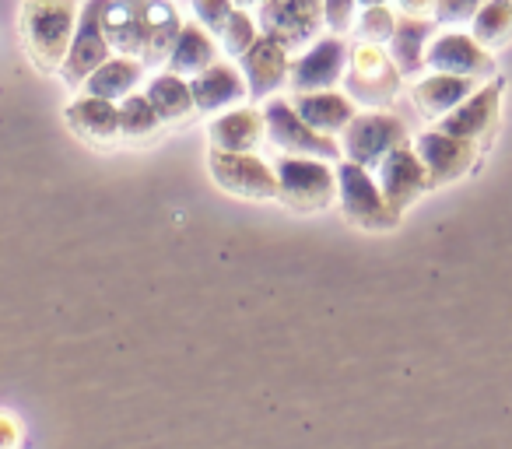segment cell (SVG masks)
Here are the masks:
<instances>
[{"label":"cell","instance_id":"484cf974","mask_svg":"<svg viewBox=\"0 0 512 449\" xmlns=\"http://www.w3.org/2000/svg\"><path fill=\"white\" fill-rule=\"evenodd\" d=\"M183 18H179L176 4L169 0H148V43H144L141 60L144 64H165L176 46L179 32H183Z\"/></svg>","mask_w":512,"mask_h":449},{"label":"cell","instance_id":"4dcf8cb0","mask_svg":"<svg viewBox=\"0 0 512 449\" xmlns=\"http://www.w3.org/2000/svg\"><path fill=\"white\" fill-rule=\"evenodd\" d=\"M484 0H435L432 18L435 25H446V29H460V25H470L474 15L481 11Z\"/></svg>","mask_w":512,"mask_h":449},{"label":"cell","instance_id":"2e32d148","mask_svg":"<svg viewBox=\"0 0 512 449\" xmlns=\"http://www.w3.org/2000/svg\"><path fill=\"white\" fill-rule=\"evenodd\" d=\"M64 120L74 137H81L92 148H116L120 137V102L99 99V95H81L64 109Z\"/></svg>","mask_w":512,"mask_h":449},{"label":"cell","instance_id":"277c9868","mask_svg":"<svg viewBox=\"0 0 512 449\" xmlns=\"http://www.w3.org/2000/svg\"><path fill=\"white\" fill-rule=\"evenodd\" d=\"M344 81H348V95L355 102H362V106H369V109H383L397 99L404 74H400V67L393 64V57L383 46L358 43L355 50H351Z\"/></svg>","mask_w":512,"mask_h":449},{"label":"cell","instance_id":"cb8c5ba5","mask_svg":"<svg viewBox=\"0 0 512 449\" xmlns=\"http://www.w3.org/2000/svg\"><path fill=\"white\" fill-rule=\"evenodd\" d=\"M211 64H218V43H214L204 25L186 22L169 53V71L179 74V78H197Z\"/></svg>","mask_w":512,"mask_h":449},{"label":"cell","instance_id":"8992f818","mask_svg":"<svg viewBox=\"0 0 512 449\" xmlns=\"http://www.w3.org/2000/svg\"><path fill=\"white\" fill-rule=\"evenodd\" d=\"M106 4L109 0H88L85 8H81L71 50H67L64 64H60V78L71 88H81L109 57H113V43H109V36H106Z\"/></svg>","mask_w":512,"mask_h":449},{"label":"cell","instance_id":"4316f807","mask_svg":"<svg viewBox=\"0 0 512 449\" xmlns=\"http://www.w3.org/2000/svg\"><path fill=\"white\" fill-rule=\"evenodd\" d=\"M162 116L155 113L151 99L144 92H134L120 102V137L130 144H148L162 134Z\"/></svg>","mask_w":512,"mask_h":449},{"label":"cell","instance_id":"d590c367","mask_svg":"<svg viewBox=\"0 0 512 449\" xmlns=\"http://www.w3.org/2000/svg\"><path fill=\"white\" fill-rule=\"evenodd\" d=\"M376 4H386V0H358V11H362V8H376Z\"/></svg>","mask_w":512,"mask_h":449},{"label":"cell","instance_id":"3957f363","mask_svg":"<svg viewBox=\"0 0 512 449\" xmlns=\"http://www.w3.org/2000/svg\"><path fill=\"white\" fill-rule=\"evenodd\" d=\"M274 169H278V197L292 211L316 214L337 200V172L327 165V158L281 155Z\"/></svg>","mask_w":512,"mask_h":449},{"label":"cell","instance_id":"836d02e7","mask_svg":"<svg viewBox=\"0 0 512 449\" xmlns=\"http://www.w3.org/2000/svg\"><path fill=\"white\" fill-rule=\"evenodd\" d=\"M22 446V425L11 414L0 411V449H18Z\"/></svg>","mask_w":512,"mask_h":449},{"label":"cell","instance_id":"7a4b0ae2","mask_svg":"<svg viewBox=\"0 0 512 449\" xmlns=\"http://www.w3.org/2000/svg\"><path fill=\"white\" fill-rule=\"evenodd\" d=\"M337 207L344 221L362 232H390L400 225V211L383 197L376 176L365 165L344 158L337 165Z\"/></svg>","mask_w":512,"mask_h":449},{"label":"cell","instance_id":"7402d4cb","mask_svg":"<svg viewBox=\"0 0 512 449\" xmlns=\"http://www.w3.org/2000/svg\"><path fill=\"white\" fill-rule=\"evenodd\" d=\"M428 43H432V22L428 18H418V15H400L397 18V32L386 46H390V57L393 64L400 67L404 78H421L425 71V53H428Z\"/></svg>","mask_w":512,"mask_h":449},{"label":"cell","instance_id":"8fae6325","mask_svg":"<svg viewBox=\"0 0 512 449\" xmlns=\"http://www.w3.org/2000/svg\"><path fill=\"white\" fill-rule=\"evenodd\" d=\"M376 183H379V190H383V197L390 200L400 214H404L421 193L435 190L432 176H428L425 162L418 158V151H414L411 141L393 148L390 155L376 165Z\"/></svg>","mask_w":512,"mask_h":449},{"label":"cell","instance_id":"603a6c76","mask_svg":"<svg viewBox=\"0 0 512 449\" xmlns=\"http://www.w3.org/2000/svg\"><path fill=\"white\" fill-rule=\"evenodd\" d=\"M144 81V60L141 57H109L92 78L85 81V92L88 95H99V99H109V102H123L127 95H134Z\"/></svg>","mask_w":512,"mask_h":449},{"label":"cell","instance_id":"ba28073f","mask_svg":"<svg viewBox=\"0 0 512 449\" xmlns=\"http://www.w3.org/2000/svg\"><path fill=\"white\" fill-rule=\"evenodd\" d=\"M264 120H267V141H271L281 155H313V158L341 155V144H334L330 134H320V130L309 127L299 116V109H295V102L267 99Z\"/></svg>","mask_w":512,"mask_h":449},{"label":"cell","instance_id":"44dd1931","mask_svg":"<svg viewBox=\"0 0 512 449\" xmlns=\"http://www.w3.org/2000/svg\"><path fill=\"white\" fill-rule=\"evenodd\" d=\"M295 109H299V116L309 123V127L320 130V134H330V137L344 134V127L358 116L355 99H351V95L334 92V88H327V92L295 95Z\"/></svg>","mask_w":512,"mask_h":449},{"label":"cell","instance_id":"9a60e30c","mask_svg":"<svg viewBox=\"0 0 512 449\" xmlns=\"http://www.w3.org/2000/svg\"><path fill=\"white\" fill-rule=\"evenodd\" d=\"M239 67L246 74L249 95L253 99H271L292 78V50L285 43H278L274 36L260 32V39L239 57Z\"/></svg>","mask_w":512,"mask_h":449},{"label":"cell","instance_id":"1f68e13d","mask_svg":"<svg viewBox=\"0 0 512 449\" xmlns=\"http://www.w3.org/2000/svg\"><path fill=\"white\" fill-rule=\"evenodd\" d=\"M239 8L235 0H193V15L207 32H221L225 22L232 18V11Z\"/></svg>","mask_w":512,"mask_h":449},{"label":"cell","instance_id":"4fadbf2b","mask_svg":"<svg viewBox=\"0 0 512 449\" xmlns=\"http://www.w3.org/2000/svg\"><path fill=\"white\" fill-rule=\"evenodd\" d=\"M348 60L351 50L341 36H327V39H316L299 60H292V88L295 92H327L334 88L337 81L348 74Z\"/></svg>","mask_w":512,"mask_h":449},{"label":"cell","instance_id":"e0dca14e","mask_svg":"<svg viewBox=\"0 0 512 449\" xmlns=\"http://www.w3.org/2000/svg\"><path fill=\"white\" fill-rule=\"evenodd\" d=\"M190 92H193V106L197 113H225V109L239 106L249 95L246 74L235 64H211L207 71H200L197 78H190Z\"/></svg>","mask_w":512,"mask_h":449},{"label":"cell","instance_id":"83f0119b","mask_svg":"<svg viewBox=\"0 0 512 449\" xmlns=\"http://www.w3.org/2000/svg\"><path fill=\"white\" fill-rule=\"evenodd\" d=\"M470 36L491 53L512 43V0H484L481 11L470 22Z\"/></svg>","mask_w":512,"mask_h":449},{"label":"cell","instance_id":"ffe728a7","mask_svg":"<svg viewBox=\"0 0 512 449\" xmlns=\"http://www.w3.org/2000/svg\"><path fill=\"white\" fill-rule=\"evenodd\" d=\"M474 88H477V81H470V78H456V74L432 71V74H425V78L414 81L411 99L425 120H442V116L453 113V109L460 106Z\"/></svg>","mask_w":512,"mask_h":449},{"label":"cell","instance_id":"ac0fdd59","mask_svg":"<svg viewBox=\"0 0 512 449\" xmlns=\"http://www.w3.org/2000/svg\"><path fill=\"white\" fill-rule=\"evenodd\" d=\"M264 137H267L264 109H253V106L225 109V113L207 123V141L218 151H253Z\"/></svg>","mask_w":512,"mask_h":449},{"label":"cell","instance_id":"7c38bea8","mask_svg":"<svg viewBox=\"0 0 512 449\" xmlns=\"http://www.w3.org/2000/svg\"><path fill=\"white\" fill-rule=\"evenodd\" d=\"M323 25V0H264L260 29L288 50H302Z\"/></svg>","mask_w":512,"mask_h":449},{"label":"cell","instance_id":"e575fe53","mask_svg":"<svg viewBox=\"0 0 512 449\" xmlns=\"http://www.w3.org/2000/svg\"><path fill=\"white\" fill-rule=\"evenodd\" d=\"M400 15H418V18H428L435 8V0H397Z\"/></svg>","mask_w":512,"mask_h":449},{"label":"cell","instance_id":"f1b7e54d","mask_svg":"<svg viewBox=\"0 0 512 449\" xmlns=\"http://www.w3.org/2000/svg\"><path fill=\"white\" fill-rule=\"evenodd\" d=\"M397 32V15L390 4H376V8H362V15L355 18V36L358 43H376L386 46Z\"/></svg>","mask_w":512,"mask_h":449},{"label":"cell","instance_id":"5b68a950","mask_svg":"<svg viewBox=\"0 0 512 449\" xmlns=\"http://www.w3.org/2000/svg\"><path fill=\"white\" fill-rule=\"evenodd\" d=\"M207 172L225 193L242 200H274L278 197V169L267 165L253 151H207Z\"/></svg>","mask_w":512,"mask_h":449},{"label":"cell","instance_id":"9c48e42d","mask_svg":"<svg viewBox=\"0 0 512 449\" xmlns=\"http://www.w3.org/2000/svg\"><path fill=\"white\" fill-rule=\"evenodd\" d=\"M502 99H505V85L498 78L481 81L453 113H446L439 120V130L453 137H463V141H474L477 148L491 141V134L498 130V120H502Z\"/></svg>","mask_w":512,"mask_h":449},{"label":"cell","instance_id":"d4e9b609","mask_svg":"<svg viewBox=\"0 0 512 449\" xmlns=\"http://www.w3.org/2000/svg\"><path fill=\"white\" fill-rule=\"evenodd\" d=\"M155 106V113L162 116L165 127H176V123H186L197 106H193V92H190V78H179V74L165 71L155 74L148 81V92H144Z\"/></svg>","mask_w":512,"mask_h":449},{"label":"cell","instance_id":"d6986e66","mask_svg":"<svg viewBox=\"0 0 512 449\" xmlns=\"http://www.w3.org/2000/svg\"><path fill=\"white\" fill-rule=\"evenodd\" d=\"M106 36L116 53L141 57L144 43H148V0H109Z\"/></svg>","mask_w":512,"mask_h":449},{"label":"cell","instance_id":"52a82bcc","mask_svg":"<svg viewBox=\"0 0 512 449\" xmlns=\"http://www.w3.org/2000/svg\"><path fill=\"white\" fill-rule=\"evenodd\" d=\"M407 141H411V134H407V123L400 116L386 113V109H369V113H358L344 127L341 151L351 162L365 165V169H376L393 148H400Z\"/></svg>","mask_w":512,"mask_h":449},{"label":"cell","instance_id":"30bf717a","mask_svg":"<svg viewBox=\"0 0 512 449\" xmlns=\"http://www.w3.org/2000/svg\"><path fill=\"white\" fill-rule=\"evenodd\" d=\"M425 64L428 71L456 74V78H470L477 85L495 78V57L470 32H439V36H432Z\"/></svg>","mask_w":512,"mask_h":449},{"label":"cell","instance_id":"f546056e","mask_svg":"<svg viewBox=\"0 0 512 449\" xmlns=\"http://www.w3.org/2000/svg\"><path fill=\"white\" fill-rule=\"evenodd\" d=\"M218 39H221V50H225L228 57H242V53L260 39V25H256V18L249 15L246 8H235L232 18L225 22V29L218 32Z\"/></svg>","mask_w":512,"mask_h":449},{"label":"cell","instance_id":"6da1fadb","mask_svg":"<svg viewBox=\"0 0 512 449\" xmlns=\"http://www.w3.org/2000/svg\"><path fill=\"white\" fill-rule=\"evenodd\" d=\"M78 0H25L22 4V39L39 71H60L78 29Z\"/></svg>","mask_w":512,"mask_h":449},{"label":"cell","instance_id":"5bb4252c","mask_svg":"<svg viewBox=\"0 0 512 449\" xmlns=\"http://www.w3.org/2000/svg\"><path fill=\"white\" fill-rule=\"evenodd\" d=\"M414 151H418V158L425 162L428 176H432V186L456 183V179H463L477 165V144L446 134V130H439V127L425 130V134L414 141Z\"/></svg>","mask_w":512,"mask_h":449},{"label":"cell","instance_id":"d6a6232c","mask_svg":"<svg viewBox=\"0 0 512 449\" xmlns=\"http://www.w3.org/2000/svg\"><path fill=\"white\" fill-rule=\"evenodd\" d=\"M358 18V0H323V25L330 32H348Z\"/></svg>","mask_w":512,"mask_h":449}]
</instances>
